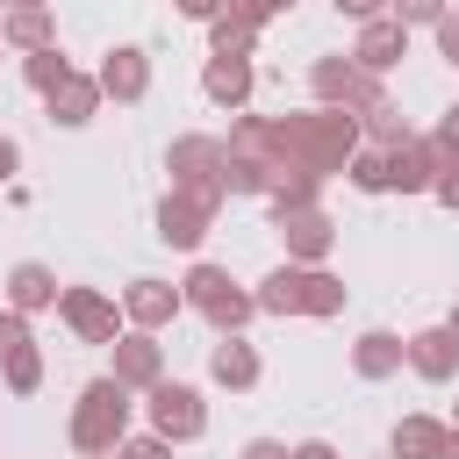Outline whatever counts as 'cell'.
I'll return each mask as SVG.
<instances>
[{"label": "cell", "mask_w": 459, "mask_h": 459, "mask_svg": "<svg viewBox=\"0 0 459 459\" xmlns=\"http://www.w3.org/2000/svg\"><path fill=\"white\" fill-rule=\"evenodd\" d=\"M0 7H50V0H0Z\"/></svg>", "instance_id": "f35d334b"}, {"label": "cell", "mask_w": 459, "mask_h": 459, "mask_svg": "<svg viewBox=\"0 0 459 459\" xmlns=\"http://www.w3.org/2000/svg\"><path fill=\"white\" fill-rule=\"evenodd\" d=\"M0 43L22 50V57H29V50H50V43H57V14H50V7H7V14H0Z\"/></svg>", "instance_id": "d6986e66"}, {"label": "cell", "mask_w": 459, "mask_h": 459, "mask_svg": "<svg viewBox=\"0 0 459 459\" xmlns=\"http://www.w3.org/2000/svg\"><path fill=\"white\" fill-rule=\"evenodd\" d=\"M452 430H459V416H452Z\"/></svg>", "instance_id": "7bdbcfd3"}, {"label": "cell", "mask_w": 459, "mask_h": 459, "mask_svg": "<svg viewBox=\"0 0 459 459\" xmlns=\"http://www.w3.org/2000/svg\"><path fill=\"white\" fill-rule=\"evenodd\" d=\"M359 72H373V79H387L402 57H409V29L394 22V14H373V22H359V43L344 50Z\"/></svg>", "instance_id": "9c48e42d"}, {"label": "cell", "mask_w": 459, "mask_h": 459, "mask_svg": "<svg viewBox=\"0 0 459 459\" xmlns=\"http://www.w3.org/2000/svg\"><path fill=\"white\" fill-rule=\"evenodd\" d=\"M93 86H100V100H122V108H136V100L151 93V57H143L136 43H122V50H108V57H100Z\"/></svg>", "instance_id": "7c38bea8"}, {"label": "cell", "mask_w": 459, "mask_h": 459, "mask_svg": "<svg viewBox=\"0 0 459 459\" xmlns=\"http://www.w3.org/2000/svg\"><path fill=\"white\" fill-rule=\"evenodd\" d=\"M337 14H351V22H373V14H387V0H330Z\"/></svg>", "instance_id": "d6a6232c"}, {"label": "cell", "mask_w": 459, "mask_h": 459, "mask_svg": "<svg viewBox=\"0 0 459 459\" xmlns=\"http://www.w3.org/2000/svg\"><path fill=\"white\" fill-rule=\"evenodd\" d=\"M179 301H186V308H194L215 337H244V323L258 316V301H251V294L222 273V265H194V273L179 280Z\"/></svg>", "instance_id": "3957f363"}, {"label": "cell", "mask_w": 459, "mask_h": 459, "mask_svg": "<svg viewBox=\"0 0 459 459\" xmlns=\"http://www.w3.org/2000/svg\"><path fill=\"white\" fill-rule=\"evenodd\" d=\"M244 459H287V445H280V437H251V445H244Z\"/></svg>", "instance_id": "d590c367"}, {"label": "cell", "mask_w": 459, "mask_h": 459, "mask_svg": "<svg viewBox=\"0 0 459 459\" xmlns=\"http://www.w3.org/2000/svg\"><path fill=\"white\" fill-rule=\"evenodd\" d=\"M445 7H452V0H387V14H394V22H402V29H416V22H423V29H430V22H437V14H445Z\"/></svg>", "instance_id": "4316f807"}, {"label": "cell", "mask_w": 459, "mask_h": 459, "mask_svg": "<svg viewBox=\"0 0 459 459\" xmlns=\"http://www.w3.org/2000/svg\"><path fill=\"white\" fill-rule=\"evenodd\" d=\"M151 402H143V416H151V437H165V445H194L201 430H208V402H201V387H186V380H158V387H143Z\"/></svg>", "instance_id": "8992f818"}, {"label": "cell", "mask_w": 459, "mask_h": 459, "mask_svg": "<svg viewBox=\"0 0 459 459\" xmlns=\"http://www.w3.org/2000/svg\"><path fill=\"white\" fill-rule=\"evenodd\" d=\"M251 50H258V29H244V22H230V14L208 22V57H251Z\"/></svg>", "instance_id": "603a6c76"}, {"label": "cell", "mask_w": 459, "mask_h": 459, "mask_svg": "<svg viewBox=\"0 0 459 459\" xmlns=\"http://www.w3.org/2000/svg\"><path fill=\"white\" fill-rule=\"evenodd\" d=\"M129 387L122 380H86L79 387V402H72V416H65V437H72V452H115L122 437H129Z\"/></svg>", "instance_id": "7a4b0ae2"}, {"label": "cell", "mask_w": 459, "mask_h": 459, "mask_svg": "<svg viewBox=\"0 0 459 459\" xmlns=\"http://www.w3.org/2000/svg\"><path fill=\"white\" fill-rule=\"evenodd\" d=\"M0 380H7V394H36V387H43V351H36V344L7 351V359H0Z\"/></svg>", "instance_id": "cb8c5ba5"}, {"label": "cell", "mask_w": 459, "mask_h": 459, "mask_svg": "<svg viewBox=\"0 0 459 459\" xmlns=\"http://www.w3.org/2000/svg\"><path fill=\"white\" fill-rule=\"evenodd\" d=\"M430 36H437V57H445V65L459 72V7H445V14L430 22Z\"/></svg>", "instance_id": "83f0119b"}, {"label": "cell", "mask_w": 459, "mask_h": 459, "mask_svg": "<svg viewBox=\"0 0 459 459\" xmlns=\"http://www.w3.org/2000/svg\"><path fill=\"white\" fill-rule=\"evenodd\" d=\"M430 179H437V158H430L423 136H409L402 151H387V194H430Z\"/></svg>", "instance_id": "ffe728a7"}, {"label": "cell", "mask_w": 459, "mask_h": 459, "mask_svg": "<svg viewBox=\"0 0 459 459\" xmlns=\"http://www.w3.org/2000/svg\"><path fill=\"white\" fill-rule=\"evenodd\" d=\"M43 108H50V122H57V129H86V122L100 115V86H93L86 72H65V79L43 93Z\"/></svg>", "instance_id": "9a60e30c"}, {"label": "cell", "mask_w": 459, "mask_h": 459, "mask_svg": "<svg viewBox=\"0 0 459 459\" xmlns=\"http://www.w3.org/2000/svg\"><path fill=\"white\" fill-rule=\"evenodd\" d=\"M222 165H230L222 136H172V151H165L172 194H194V201H208V208L230 201V194H222Z\"/></svg>", "instance_id": "277c9868"}, {"label": "cell", "mask_w": 459, "mask_h": 459, "mask_svg": "<svg viewBox=\"0 0 459 459\" xmlns=\"http://www.w3.org/2000/svg\"><path fill=\"white\" fill-rule=\"evenodd\" d=\"M351 373H359V380H394V373H402V337H394V330H366V337L351 344Z\"/></svg>", "instance_id": "7402d4cb"}, {"label": "cell", "mask_w": 459, "mask_h": 459, "mask_svg": "<svg viewBox=\"0 0 459 459\" xmlns=\"http://www.w3.org/2000/svg\"><path fill=\"white\" fill-rule=\"evenodd\" d=\"M287 459H337V452H330L323 437H308V445H287Z\"/></svg>", "instance_id": "8d00e7d4"}, {"label": "cell", "mask_w": 459, "mask_h": 459, "mask_svg": "<svg viewBox=\"0 0 459 459\" xmlns=\"http://www.w3.org/2000/svg\"><path fill=\"white\" fill-rule=\"evenodd\" d=\"M258 316H337L344 308V280L323 265H273L258 280Z\"/></svg>", "instance_id": "6da1fadb"}, {"label": "cell", "mask_w": 459, "mask_h": 459, "mask_svg": "<svg viewBox=\"0 0 459 459\" xmlns=\"http://www.w3.org/2000/svg\"><path fill=\"white\" fill-rule=\"evenodd\" d=\"M172 7H179L186 22H215V14H222V0H172Z\"/></svg>", "instance_id": "836d02e7"}, {"label": "cell", "mask_w": 459, "mask_h": 459, "mask_svg": "<svg viewBox=\"0 0 459 459\" xmlns=\"http://www.w3.org/2000/svg\"><path fill=\"white\" fill-rule=\"evenodd\" d=\"M57 316L72 323L79 344H115L122 337V301H108L100 287H57Z\"/></svg>", "instance_id": "52a82bcc"}, {"label": "cell", "mask_w": 459, "mask_h": 459, "mask_svg": "<svg viewBox=\"0 0 459 459\" xmlns=\"http://www.w3.org/2000/svg\"><path fill=\"white\" fill-rule=\"evenodd\" d=\"M14 172H22V143H14V136H0V186H7Z\"/></svg>", "instance_id": "e575fe53"}, {"label": "cell", "mask_w": 459, "mask_h": 459, "mask_svg": "<svg viewBox=\"0 0 459 459\" xmlns=\"http://www.w3.org/2000/svg\"><path fill=\"white\" fill-rule=\"evenodd\" d=\"M0 50H7V43H0Z\"/></svg>", "instance_id": "ee69618b"}, {"label": "cell", "mask_w": 459, "mask_h": 459, "mask_svg": "<svg viewBox=\"0 0 459 459\" xmlns=\"http://www.w3.org/2000/svg\"><path fill=\"white\" fill-rule=\"evenodd\" d=\"M445 437H452V423H437V416H402L394 437H387V459H437Z\"/></svg>", "instance_id": "44dd1931"}, {"label": "cell", "mask_w": 459, "mask_h": 459, "mask_svg": "<svg viewBox=\"0 0 459 459\" xmlns=\"http://www.w3.org/2000/svg\"><path fill=\"white\" fill-rule=\"evenodd\" d=\"M108 351H115V373H108V380H122L129 394H136V387H158V380H165V344H158L151 330H122V337L108 344Z\"/></svg>", "instance_id": "8fae6325"}, {"label": "cell", "mask_w": 459, "mask_h": 459, "mask_svg": "<svg viewBox=\"0 0 459 459\" xmlns=\"http://www.w3.org/2000/svg\"><path fill=\"white\" fill-rule=\"evenodd\" d=\"M79 459H115V452H79Z\"/></svg>", "instance_id": "b9f144b4"}, {"label": "cell", "mask_w": 459, "mask_h": 459, "mask_svg": "<svg viewBox=\"0 0 459 459\" xmlns=\"http://www.w3.org/2000/svg\"><path fill=\"white\" fill-rule=\"evenodd\" d=\"M402 366L416 373V380H452L459 373V337L445 330V323H430V330H416V337H402Z\"/></svg>", "instance_id": "5bb4252c"}, {"label": "cell", "mask_w": 459, "mask_h": 459, "mask_svg": "<svg viewBox=\"0 0 459 459\" xmlns=\"http://www.w3.org/2000/svg\"><path fill=\"white\" fill-rule=\"evenodd\" d=\"M437 459H459V430H452V437H445V452H437Z\"/></svg>", "instance_id": "74e56055"}, {"label": "cell", "mask_w": 459, "mask_h": 459, "mask_svg": "<svg viewBox=\"0 0 459 459\" xmlns=\"http://www.w3.org/2000/svg\"><path fill=\"white\" fill-rule=\"evenodd\" d=\"M208 230H215V208H208V201H194V194H165V201H158V244L201 251Z\"/></svg>", "instance_id": "4fadbf2b"}, {"label": "cell", "mask_w": 459, "mask_h": 459, "mask_svg": "<svg viewBox=\"0 0 459 459\" xmlns=\"http://www.w3.org/2000/svg\"><path fill=\"white\" fill-rule=\"evenodd\" d=\"M258 373H265V366H258V351H251L244 337H215V344H208V380H215V387L251 394V387H258Z\"/></svg>", "instance_id": "2e32d148"}, {"label": "cell", "mask_w": 459, "mask_h": 459, "mask_svg": "<svg viewBox=\"0 0 459 459\" xmlns=\"http://www.w3.org/2000/svg\"><path fill=\"white\" fill-rule=\"evenodd\" d=\"M265 7H273V14H287V7H294V0H265Z\"/></svg>", "instance_id": "ab89813d"}, {"label": "cell", "mask_w": 459, "mask_h": 459, "mask_svg": "<svg viewBox=\"0 0 459 459\" xmlns=\"http://www.w3.org/2000/svg\"><path fill=\"white\" fill-rule=\"evenodd\" d=\"M308 93H316V108H344V115H366V108H380V100H387V86H380L373 72H359L344 50L308 65Z\"/></svg>", "instance_id": "5b68a950"}, {"label": "cell", "mask_w": 459, "mask_h": 459, "mask_svg": "<svg viewBox=\"0 0 459 459\" xmlns=\"http://www.w3.org/2000/svg\"><path fill=\"white\" fill-rule=\"evenodd\" d=\"M65 72H72V57H65L57 43H50V50H29V57H22V79H29L36 93H50V86H57Z\"/></svg>", "instance_id": "d4e9b609"}, {"label": "cell", "mask_w": 459, "mask_h": 459, "mask_svg": "<svg viewBox=\"0 0 459 459\" xmlns=\"http://www.w3.org/2000/svg\"><path fill=\"white\" fill-rule=\"evenodd\" d=\"M222 14H230V22H244V29H265V22H273V7H265V0H222Z\"/></svg>", "instance_id": "4dcf8cb0"}, {"label": "cell", "mask_w": 459, "mask_h": 459, "mask_svg": "<svg viewBox=\"0 0 459 459\" xmlns=\"http://www.w3.org/2000/svg\"><path fill=\"white\" fill-rule=\"evenodd\" d=\"M57 287H65V280H57L50 265L22 258V265L7 273V287H0V294H7V308H22V316H43V308H57Z\"/></svg>", "instance_id": "ac0fdd59"}, {"label": "cell", "mask_w": 459, "mask_h": 459, "mask_svg": "<svg viewBox=\"0 0 459 459\" xmlns=\"http://www.w3.org/2000/svg\"><path fill=\"white\" fill-rule=\"evenodd\" d=\"M445 330H452V337H459V308H452V316H445Z\"/></svg>", "instance_id": "60d3db41"}, {"label": "cell", "mask_w": 459, "mask_h": 459, "mask_svg": "<svg viewBox=\"0 0 459 459\" xmlns=\"http://www.w3.org/2000/svg\"><path fill=\"white\" fill-rule=\"evenodd\" d=\"M344 179L359 186V194H387V151H351V165H344Z\"/></svg>", "instance_id": "484cf974"}, {"label": "cell", "mask_w": 459, "mask_h": 459, "mask_svg": "<svg viewBox=\"0 0 459 459\" xmlns=\"http://www.w3.org/2000/svg\"><path fill=\"white\" fill-rule=\"evenodd\" d=\"M115 459H172V445L143 430V437H122V445H115Z\"/></svg>", "instance_id": "f546056e"}, {"label": "cell", "mask_w": 459, "mask_h": 459, "mask_svg": "<svg viewBox=\"0 0 459 459\" xmlns=\"http://www.w3.org/2000/svg\"><path fill=\"white\" fill-rule=\"evenodd\" d=\"M273 230H280V244H287V265H323V258L337 251V222H330L323 208H280Z\"/></svg>", "instance_id": "ba28073f"}, {"label": "cell", "mask_w": 459, "mask_h": 459, "mask_svg": "<svg viewBox=\"0 0 459 459\" xmlns=\"http://www.w3.org/2000/svg\"><path fill=\"white\" fill-rule=\"evenodd\" d=\"M22 344H36V337H29V316H22V308H0V359L22 351Z\"/></svg>", "instance_id": "f1b7e54d"}, {"label": "cell", "mask_w": 459, "mask_h": 459, "mask_svg": "<svg viewBox=\"0 0 459 459\" xmlns=\"http://www.w3.org/2000/svg\"><path fill=\"white\" fill-rule=\"evenodd\" d=\"M251 86H258V72H251V57H208V72H201V93H208L215 108H230V115H244V100H251Z\"/></svg>", "instance_id": "e0dca14e"}, {"label": "cell", "mask_w": 459, "mask_h": 459, "mask_svg": "<svg viewBox=\"0 0 459 459\" xmlns=\"http://www.w3.org/2000/svg\"><path fill=\"white\" fill-rule=\"evenodd\" d=\"M179 308H186V301H179V287H172V280H151V273H143V280H129V287H122V323H129V330H151V337H158Z\"/></svg>", "instance_id": "30bf717a"}, {"label": "cell", "mask_w": 459, "mask_h": 459, "mask_svg": "<svg viewBox=\"0 0 459 459\" xmlns=\"http://www.w3.org/2000/svg\"><path fill=\"white\" fill-rule=\"evenodd\" d=\"M430 201H437V208H452V215H459V172H437V179H430Z\"/></svg>", "instance_id": "1f68e13d"}]
</instances>
